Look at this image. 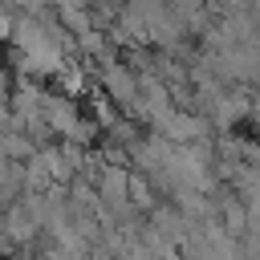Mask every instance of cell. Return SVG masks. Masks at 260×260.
Masks as SVG:
<instances>
[{
  "label": "cell",
  "mask_w": 260,
  "mask_h": 260,
  "mask_svg": "<svg viewBox=\"0 0 260 260\" xmlns=\"http://www.w3.org/2000/svg\"><path fill=\"white\" fill-rule=\"evenodd\" d=\"M8 32H12V20H8V12L0 8V37H8Z\"/></svg>",
  "instance_id": "obj_1"
},
{
  "label": "cell",
  "mask_w": 260,
  "mask_h": 260,
  "mask_svg": "<svg viewBox=\"0 0 260 260\" xmlns=\"http://www.w3.org/2000/svg\"><path fill=\"white\" fill-rule=\"evenodd\" d=\"M85 260H114V256H110V252H102V248H89V252H85Z\"/></svg>",
  "instance_id": "obj_2"
}]
</instances>
